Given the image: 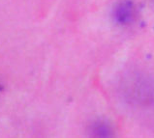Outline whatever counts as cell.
<instances>
[{"label": "cell", "mask_w": 154, "mask_h": 138, "mask_svg": "<svg viewBox=\"0 0 154 138\" xmlns=\"http://www.w3.org/2000/svg\"><path fill=\"white\" fill-rule=\"evenodd\" d=\"M136 16H137V10L134 4L130 1H123L118 3L113 10V17L119 24L127 25L132 23Z\"/></svg>", "instance_id": "1"}, {"label": "cell", "mask_w": 154, "mask_h": 138, "mask_svg": "<svg viewBox=\"0 0 154 138\" xmlns=\"http://www.w3.org/2000/svg\"><path fill=\"white\" fill-rule=\"evenodd\" d=\"M2 88H3V87H2V84H1V82H0V91L2 90Z\"/></svg>", "instance_id": "2"}]
</instances>
